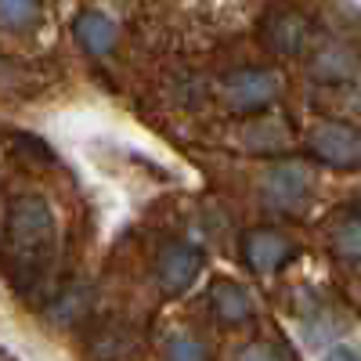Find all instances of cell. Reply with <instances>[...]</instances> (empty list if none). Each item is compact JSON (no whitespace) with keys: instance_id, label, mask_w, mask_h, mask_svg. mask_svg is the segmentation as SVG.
I'll return each instance as SVG.
<instances>
[{"instance_id":"14","label":"cell","mask_w":361,"mask_h":361,"mask_svg":"<svg viewBox=\"0 0 361 361\" xmlns=\"http://www.w3.org/2000/svg\"><path fill=\"white\" fill-rule=\"evenodd\" d=\"M347 329V322H340L333 311H322V314H314L311 322H304V336L311 340V343H336V336Z\"/></svg>"},{"instance_id":"10","label":"cell","mask_w":361,"mask_h":361,"mask_svg":"<svg viewBox=\"0 0 361 361\" xmlns=\"http://www.w3.org/2000/svg\"><path fill=\"white\" fill-rule=\"evenodd\" d=\"M209 304H214L217 322H224V325H243V322L253 314L250 293L238 286V282H228V279L214 286V293H209Z\"/></svg>"},{"instance_id":"11","label":"cell","mask_w":361,"mask_h":361,"mask_svg":"<svg viewBox=\"0 0 361 361\" xmlns=\"http://www.w3.org/2000/svg\"><path fill=\"white\" fill-rule=\"evenodd\" d=\"M40 15H44L40 0H0V29H11V33L33 29Z\"/></svg>"},{"instance_id":"1","label":"cell","mask_w":361,"mask_h":361,"mask_svg":"<svg viewBox=\"0 0 361 361\" xmlns=\"http://www.w3.org/2000/svg\"><path fill=\"white\" fill-rule=\"evenodd\" d=\"M54 214L44 195H18L8 214L11 257L22 275H40L54 257Z\"/></svg>"},{"instance_id":"3","label":"cell","mask_w":361,"mask_h":361,"mask_svg":"<svg viewBox=\"0 0 361 361\" xmlns=\"http://www.w3.org/2000/svg\"><path fill=\"white\" fill-rule=\"evenodd\" d=\"M260 195L279 214H300L311 202V173L300 163H279L264 173Z\"/></svg>"},{"instance_id":"15","label":"cell","mask_w":361,"mask_h":361,"mask_svg":"<svg viewBox=\"0 0 361 361\" xmlns=\"http://www.w3.org/2000/svg\"><path fill=\"white\" fill-rule=\"evenodd\" d=\"M166 361H206V347L188 333H177L166 343Z\"/></svg>"},{"instance_id":"17","label":"cell","mask_w":361,"mask_h":361,"mask_svg":"<svg viewBox=\"0 0 361 361\" xmlns=\"http://www.w3.org/2000/svg\"><path fill=\"white\" fill-rule=\"evenodd\" d=\"M322 361H361V350H357L354 343L336 340V343H329V347L322 350Z\"/></svg>"},{"instance_id":"9","label":"cell","mask_w":361,"mask_h":361,"mask_svg":"<svg viewBox=\"0 0 361 361\" xmlns=\"http://www.w3.org/2000/svg\"><path fill=\"white\" fill-rule=\"evenodd\" d=\"M73 37L90 54H109L119 40V29L105 11H80L76 22H73Z\"/></svg>"},{"instance_id":"13","label":"cell","mask_w":361,"mask_h":361,"mask_svg":"<svg viewBox=\"0 0 361 361\" xmlns=\"http://www.w3.org/2000/svg\"><path fill=\"white\" fill-rule=\"evenodd\" d=\"M87 307H90V289H87V286H73V289L51 307V318H54L58 325H73V322H80V318L87 314Z\"/></svg>"},{"instance_id":"7","label":"cell","mask_w":361,"mask_h":361,"mask_svg":"<svg viewBox=\"0 0 361 361\" xmlns=\"http://www.w3.org/2000/svg\"><path fill=\"white\" fill-rule=\"evenodd\" d=\"M311 25L300 11H271L260 25V40L275 54H300L307 44Z\"/></svg>"},{"instance_id":"6","label":"cell","mask_w":361,"mask_h":361,"mask_svg":"<svg viewBox=\"0 0 361 361\" xmlns=\"http://www.w3.org/2000/svg\"><path fill=\"white\" fill-rule=\"evenodd\" d=\"M243 253H246V264L257 271V275H275V271L293 257V246H289V238L275 228H253L243 238Z\"/></svg>"},{"instance_id":"4","label":"cell","mask_w":361,"mask_h":361,"mask_svg":"<svg viewBox=\"0 0 361 361\" xmlns=\"http://www.w3.org/2000/svg\"><path fill=\"white\" fill-rule=\"evenodd\" d=\"M202 271V250L192 246V243H166L159 250V260H156V279L163 286L166 296H177L185 293Z\"/></svg>"},{"instance_id":"12","label":"cell","mask_w":361,"mask_h":361,"mask_svg":"<svg viewBox=\"0 0 361 361\" xmlns=\"http://www.w3.org/2000/svg\"><path fill=\"white\" fill-rule=\"evenodd\" d=\"M333 253L340 257V260H357L361 257V214H350V217H343L336 228H333Z\"/></svg>"},{"instance_id":"18","label":"cell","mask_w":361,"mask_h":361,"mask_svg":"<svg viewBox=\"0 0 361 361\" xmlns=\"http://www.w3.org/2000/svg\"><path fill=\"white\" fill-rule=\"evenodd\" d=\"M350 105L361 112V80H354V83H350Z\"/></svg>"},{"instance_id":"19","label":"cell","mask_w":361,"mask_h":361,"mask_svg":"<svg viewBox=\"0 0 361 361\" xmlns=\"http://www.w3.org/2000/svg\"><path fill=\"white\" fill-rule=\"evenodd\" d=\"M357 304H361V286H357Z\"/></svg>"},{"instance_id":"8","label":"cell","mask_w":361,"mask_h":361,"mask_svg":"<svg viewBox=\"0 0 361 361\" xmlns=\"http://www.w3.org/2000/svg\"><path fill=\"white\" fill-rule=\"evenodd\" d=\"M361 69V58L350 44H340V40H329L314 51L311 58V76L318 83H343V80H354Z\"/></svg>"},{"instance_id":"2","label":"cell","mask_w":361,"mask_h":361,"mask_svg":"<svg viewBox=\"0 0 361 361\" xmlns=\"http://www.w3.org/2000/svg\"><path fill=\"white\" fill-rule=\"evenodd\" d=\"M282 94V76L275 69H238L224 80V102L228 109L235 112H257V109H267L275 105Z\"/></svg>"},{"instance_id":"16","label":"cell","mask_w":361,"mask_h":361,"mask_svg":"<svg viewBox=\"0 0 361 361\" xmlns=\"http://www.w3.org/2000/svg\"><path fill=\"white\" fill-rule=\"evenodd\" d=\"M235 361H289V357H286V350L275 347V343H250V347L238 350Z\"/></svg>"},{"instance_id":"5","label":"cell","mask_w":361,"mask_h":361,"mask_svg":"<svg viewBox=\"0 0 361 361\" xmlns=\"http://www.w3.org/2000/svg\"><path fill=\"white\" fill-rule=\"evenodd\" d=\"M311 152L329 166H357L361 163V134L347 123H318L311 130Z\"/></svg>"}]
</instances>
